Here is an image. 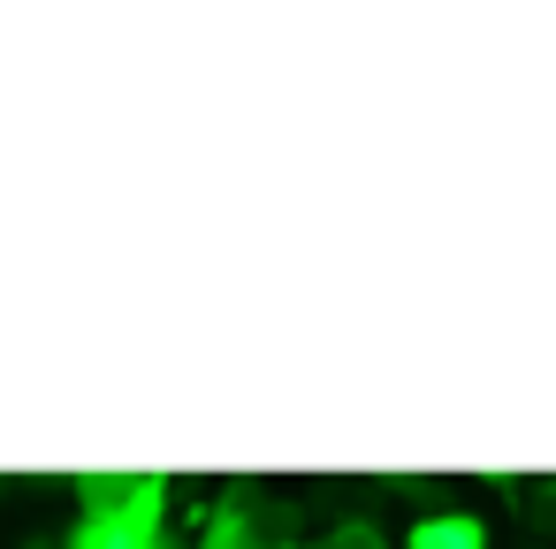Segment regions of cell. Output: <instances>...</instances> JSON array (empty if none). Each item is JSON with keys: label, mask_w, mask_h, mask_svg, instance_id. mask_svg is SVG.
I'll list each match as a JSON object with an SVG mask.
<instances>
[{"label": "cell", "mask_w": 556, "mask_h": 549, "mask_svg": "<svg viewBox=\"0 0 556 549\" xmlns=\"http://www.w3.org/2000/svg\"><path fill=\"white\" fill-rule=\"evenodd\" d=\"M260 549H313V541H260Z\"/></svg>", "instance_id": "obj_6"}, {"label": "cell", "mask_w": 556, "mask_h": 549, "mask_svg": "<svg viewBox=\"0 0 556 549\" xmlns=\"http://www.w3.org/2000/svg\"><path fill=\"white\" fill-rule=\"evenodd\" d=\"M31 549H54V541H31Z\"/></svg>", "instance_id": "obj_8"}, {"label": "cell", "mask_w": 556, "mask_h": 549, "mask_svg": "<svg viewBox=\"0 0 556 549\" xmlns=\"http://www.w3.org/2000/svg\"><path fill=\"white\" fill-rule=\"evenodd\" d=\"M161 526H168V481H161V473H138L130 496H123L115 511H85L62 549H153Z\"/></svg>", "instance_id": "obj_1"}, {"label": "cell", "mask_w": 556, "mask_h": 549, "mask_svg": "<svg viewBox=\"0 0 556 549\" xmlns=\"http://www.w3.org/2000/svg\"><path fill=\"white\" fill-rule=\"evenodd\" d=\"M153 549H176V541H168V534H161V541H153Z\"/></svg>", "instance_id": "obj_7"}, {"label": "cell", "mask_w": 556, "mask_h": 549, "mask_svg": "<svg viewBox=\"0 0 556 549\" xmlns=\"http://www.w3.org/2000/svg\"><path fill=\"white\" fill-rule=\"evenodd\" d=\"M336 549H389V534H381L374 519H343V526H336Z\"/></svg>", "instance_id": "obj_5"}, {"label": "cell", "mask_w": 556, "mask_h": 549, "mask_svg": "<svg viewBox=\"0 0 556 549\" xmlns=\"http://www.w3.org/2000/svg\"><path fill=\"white\" fill-rule=\"evenodd\" d=\"M199 549H260L252 503H244V496H222V503H206V519H199Z\"/></svg>", "instance_id": "obj_3"}, {"label": "cell", "mask_w": 556, "mask_h": 549, "mask_svg": "<svg viewBox=\"0 0 556 549\" xmlns=\"http://www.w3.org/2000/svg\"><path fill=\"white\" fill-rule=\"evenodd\" d=\"M404 549H488V526L472 511H427V519H412Z\"/></svg>", "instance_id": "obj_2"}, {"label": "cell", "mask_w": 556, "mask_h": 549, "mask_svg": "<svg viewBox=\"0 0 556 549\" xmlns=\"http://www.w3.org/2000/svg\"><path fill=\"white\" fill-rule=\"evenodd\" d=\"M130 481L138 473H77V496H85V511H115L130 496Z\"/></svg>", "instance_id": "obj_4"}]
</instances>
